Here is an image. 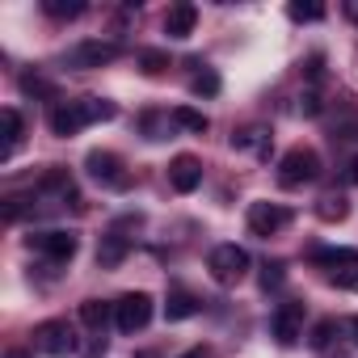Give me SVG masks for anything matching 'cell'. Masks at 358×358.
I'll list each match as a JSON object with an SVG mask.
<instances>
[{"mask_svg":"<svg viewBox=\"0 0 358 358\" xmlns=\"http://www.w3.org/2000/svg\"><path fill=\"white\" fill-rule=\"evenodd\" d=\"M320 177V156H316V148H291L282 160H278V186L282 190H299V186H308V182H316Z\"/></svg>","mask_w":358,"mask_h":358,"instance_id":"cell-1","label":"cell"},{"mask_svg":"<svg viewBox=\"0 0 358 358\" xmlns=\"http://www.w3.org/2000/svg\"><path fill=\"white\" fill-rule=\"evenodd\" d=\"M85 169H89V177L101 186V190H131V169L122 164V156H114V152H106V148H97V152H89L85 156Z\"/></svg>","mask_w":358,"mask_h":358,"instance_id":"cell-2","label":"cell"},{"mask_svg":"<svg viewBox=\"0 0 358 358\" xmlns=\"http://www.w3.org/2000/svg\"><path fill=\"white\" fill-rule=\"evenodd\" d=\"M312 262L324 270L329 282H337L345 291H358V249H316Z\"/></svg>","mask_w":358,"mask_h":358,"instance_id":"cell-3","label":"cell"},{"mask_svg":"<svg viewBox=\"0 0 358 358\" xmlns=\"http://www.w3.org/2000/svg\"><path fill=\"white\" fill-rule=\"evenodd\" d=\"M207 270L220 287H236L245 274H249V253L241 245H215L211 257H207Z\"/></svg>","mask_w":358,"mask_h":358,"instance_id":"cell-4","label":"cell"},{"mask_svg":"<svg viewBox=\"0 0 358 358\" xmlns=\"http://www.w3.org/2000/svg\"><path fill=\"white\" fill-rule=\"evenodd\" d=\"M38 199H55V207L85 211V199H80V190H76V182H72V173L59 169V164H51V169L38 177Z\"/></svg>","mask_w":358,"mask_h":358,"instance_id":"cell-5","label":"cell"},{"mask_svg":"<svg viewBox=\"0 0 358 358\" xmlns=\"http://www.w3.org/2000/svg\"><path fill=\"white\" fill-rule=\"evenodd\" d=\"M34 350L47 354V358H68L76 354V333L68 320H43L34 324Z\"/></svg>","mask_w":358,"mask_h":358,"instance_id":"cell-6","label":"cell"},{"mask_svg":"<svg viewBox=\"0 0 358 358\" xmlns=\"http://www.w3.org/2000/svg\"><path fill=\"white\" fill-rule=\"evenodd\" d=\"M148 320H152V295H148V291H127V295L114 303V324H118V333H139V329H148Z\"/></svg>","mask_w":358,"mask_h":358,"instance_id":"cell-7","label":"cell"},{"mask_svg":"<svg viewBox=\"0 0 358 358\" xmlns=\"http://www.w3.org/2000/svg\"><path fill=\"white\" fill-rule=\"evenodd\" d=\"M114 59H118V47H114V43H101V38H85V43H76V47L64 55V64L76 68V72H93V68H106V64H114Z\"/></svg>","mask_w":358,"mask_h":358,"instance_id":"cell-8","label":"cell"},{"mask_svg":"<svg viewBox=\"0 0 358 358\" xmlns=\"http://www.w3.org/2000/svg\"><path fill=\"white\" fill-rule=\"evenodd\" d=\"M30 249H38L47 262L64 266V262H72V257H76L80 236H76V232H64V228H51V232H34V236H30Z\"/></svg>","mask_w":358,"mask_h":358,"instance_id":"cell-9","label":"cell"},{"mask_svg":"<svg viewBox=\"0 0 358 358\" xmlns=\"http://www.w3.org/2000/svg\"><path fill=\"white\" fill-rule=\"evenodd\" d=\"M270 333L278 345H295L303 337V303H295V299L278 303V312L270 316Z\"/></svg>","mask_w":358,"mask_h":358,"instance_id":"cell-10","label":"cell"},{"mask_svg":"<svg viewBox=\"0 0 358 358\" xmlns=\"http://www.w3.org/2000/svg\"><path fill=\"white\" fill-rule=\"evenodd\" d=\"M291 224V207L282 203H253L249 207V232L253 236H274Z\"/></svg>","mask_w":358,"mask_h":358,"instance_id":"cell-11","label":"cell"},{"mask_svg":"<svg viewBox=\"0 0 358 358\" xmlns=\"http://www.w3.org/2000/svg\"><path fill=\"white\" fill-rule=\"evenodd\" d=\"M169 186H173L177 194H194V190L203 186V164H199V156H190V152L173 156V160H169Z\"/></svg>","mask_w":358,"mask_h":358,"instance_id":"cell-12","label":"cell"},{"mask_svg":"<svg viewBox=\"0 0 358 358\" xmlns=\"http://www.w3.org/2000/svg\"><path fill=\"white\" fill-rule=\"evenodd\" d=\"M51 135H59V139H72L80 127H89V114H85V106L80 101H59V106H51Z\"/></svg>","mask_w":358,"mask_h":358,"instance_id":"cell-13","label":"cell"},{"mask_svg":"<svg viewBox=\"0 0 358 358\" xmlns=\"http://www.w3.org/2000/svg\"><path fill=\"white\" fill-rule=\"evenodd\" d=\"M194 26H199V9L190 5V0H182V5H173V9L164 13V34H169V38H190Z\"/></svg>","mask_w":358,"mask_h":358,"instance_id":"cell-14","label":"cell"},{"mask_svg":"<svg viewBox=\"0 0 358 358\" xmlns=\"http://www.w3.org/2000/svg\"><path fill=\"white\" fill-rule=\"evenodd\" d=\"M127 253H131V241H127L122 232H106L101 245H97V266H101V270H114V266L127 262Z\"/></svg>","mask_w":358,"mask_h":358,"instance_id":"cell-15","label":"cell"},{"mask_svg":"<svg viewBox=\"0 0 358 358\" xmlns=\"http://www.w3.org/2000/svg\"><path fill=\"white\" fill-rule=\"evenodd\" d=\"M199 308H203V299H199L194 291H186V287H173L169 299H164V316H169V320H190Z\"/></svg>","mask_w":358,"mask_h":358,"instance_id":"cell-16","label":"cell"},{"mask_svg":"<svg viewBox=\"0 0 358 358\" xmlns=\"http://www.w3.org/2000/svg\"><path fill=\"white\" fill-rule=\"evenodd\" d=\"M0 122H5V152H0V160H13V152L22 148V114L13 110V106H5L0 110Z\"/></svg>","mask_w":358,"mask_h":358,"instance_id":"cell-17","label":"cell"},{"mask_svg":"<svg viewBox=\"0 0 358 358\" xmlns=\"http://www.w3.org/2000/svg\"><path fill=\"white\" fill-rule=\"evenodd\" d=\"M316 215H320L324 224H341V220L350 215L345 194H320V199H316Z\"/></svg>","mask_w":358,"mask_h":358,"instance_id":"cell-18","label":"cell"},{"mask_svg":"<svg viewBox=\"0 0 358 358\" xmlns=\"http://www.w3.org/2000/svg\"><path fill=\"white\" fill-rule=\"evenodd\" d=\"M232 148H236V152L257 148V156H270V135H266L262 127H245V131H236V135H232Z\"/></svg>","mask_w":358,"mask_h":358,"instance_id":"cell-19","label":"cell"},{"mask_svg":"<svg viewBox=\"0 0 358 358\" xmlns=\"http://www.w3.org/2000/svg\"><path fill=\"white\" fill-rule=\"evenodd\" d=\"M110 316H114V303H101V299H85V303H80V320H85L93 333H101Z\"/></svg>","mask_w":358,"mask_h":358,"instance_id":"cell-20","label":"cell"},{"mask_svg":"<svg viewBox=\"0 0 358 358\" xmlns=\"http://www.w3.org/2000/svg\"><path fill=\"white\" fill-rule=\"evenodd\" d=\"M85 9H89L85 0H43V13L55 17V22H76Z\"/></svg>","mask_w":358,"mask_h":358,"instance_id":"cell-21","label":"cell"},{"mask_svg":"<svg viewBox=\"0 0 358 358\" xmlns=\"http://www.w3.org/2000/svg\"><path fill=\"white\" fill-rule=\"evenodd\" d=\"M220 89H224V80H220V72H211L207 64H203V68L194 72V80H190V93H194V97H215Z\"/></svg>","mask_w":358,"mask_h":358,"instance_id":"cell-22","label":"cell"},{"mask_svg":"<svg viewBox=\"0 0 358 358\" xmlns=\"http://www.w3.org/2000/svg\"><path fill=\"white\" fill-rule=\"evenodd\" d=\"M80 106H85L89 122H110V118H118V106L106 101V97H80Z\"/></svg>","mask_w":358,"mask_h":358,"instance_id":"cell-23","label":"cell"},{"mask_svg":"<svg viewBox=\"0 0 358 358\" xmlns=\"http://www.w3.org/2000/svg\"><path fill=\"white\" fill-rule=\"evenodd\" d=\"M173 122H177V127H186V131H194V135H203V131L211 127L207 114H199L194 106H177V110H173Z\"/></svg>","mask_w":358,"mask_h":358,"instance_id":"cell-24","label":"cell"},{"mask_svg":"<svg viewBox=\"0 0 358 358\" xmlns=\"http://www.w3.org/2000/svg\"><path fill=\"white\" fill-rule=\"evenodd\" d=\"M22 93H30V97H47V101H55V85L47 80V76H38V72H26L22 76ZM59 106V101H55Z\"/></svg>","mask_w":358,"mask_h":358,"instance_id":"cell-25","label":"cell"},{"mask_svg":"<svg viewBox=\"0 0 358 358\" xmlns=\"http://www.w3.org/2000/svg\"><path fill=\"white\" fill-rule=\"evenodd\" d=\"M30 211H34V203H26L22 194H9V199H5V207H0V220H5V224H22Z\"/></svg>","mask_w":358,"mask_h":358,"instance_id":"cell-26","label":"cell"},{"mask_svg":"<svg viewBox=\"0 0 358 358\" xmlns=\"http://www.w3.org/2000/svg\"><path fill=\"white\" fill-rule=\"evenodd\" d=\"M287 17H291V22H320V17H324V5H316V0H308V5H303V0H291V5H287Z\"/></svg>","mask_w":358,"mask_h":358,"instance_id":"cell-27","label":"cell"},{"mask_svg":"<svg viewBox=\"0 0 358 358\" xmlns=\"http://www.w3.org/2000/svg\"><path fill=\"white\" fill-rule=\"evenodd\" d=\"M169 68V51H139V72L143 76H160Z\"/></svg>","mask_w":358,"mask_h":358,"instance_id":"cell-28","label":"cell"},{"mask_svg":"<svg viewBox=\"0 0 358 358\" xmlns=\"http://www.w3.org/2000/svg\"><path fill=\"white\" fill-rule=\"evenodd\" d=\"M282 270H287L282 262H266V266H262V291H278V287H282V278H287Z\"/></svg>","mask_w":358,"mask_h":358,"instance_id":"cell-29","label":"cell"},{"mask_svg":"<svg viewBox=\"0 0 358 358\" xmlns=\"http://www.w3.org/2000/svg\"><path fill=\"white\" fill-rule=\"evenodd\" d=\"M333 333H337V320H316V329H312V350H324L329 341H333Z\"/></svg>","mask_w":358,"mask_h":358,"instance_id":"cell-30","label":"cell"},{"mask_svg":"<svg viewBox=\"0 0 358 358\" xmlns=\"http://www.w3.org/2000/svg\"><path fill=\"white\" fill-rule=\"evenodd\" d=\"M324 110V101H320V93L316 89H308V93H299V114H308V118H316Z\"/></svg>","mask_w":358,"mask_h":358,"instance_id":"cell-31","label":"cell"},{"mask_svg":"<svg viewBox=\"0 0 358 358\" xmlns=\"http://www.w3.org/2000/svg\"><path fill=\"white\" fill-rule=\"evenodd\" d=\"M299 72H303V76H308V80H312V85H316V80H320V76H324V55H320V51H316V55H308V59H303V68H299Z\"/></svg>","mask_w":358,"mask_h":358,"instance_id":"cell-32","label":"cell"},{"mask_svg":"<svg viewBox=\"0 0 358 358\" xmlns=\"http://www.w3.org/2000/svg\"><path fill=\"white\" fill-rule=\"evenodd\" d=\"M345 186H358V156L345 164Z\"/></svg>","mask_w":358,"mask_h":358,"instance_id":"cell-33","label":"cell"},{"mask_svg":"<svg viewBox=\"0 0 358 358\" xmlns=\"http://www.w3.org/2000/svg\"><path fill=\"white\" fill-rule=\"evenodd\" d=\"M85 358H106V341H101V337H97V341H93V345H89V354H85Z\"/></svg>","mask_w":358,"mask_h":358,"instance_id":"cell-34","label":"cell"},{"mask_svg":"<svg viewBox=\"0 0 358 358\" xmlns=\"http://www.w3.org/2000/svg\"><path fill=\"white\" fill-rule=\"evenodd\" d=\"M177 358H211V350H203V345H194V350H186V354H177Z\"/></svg>","mask_w":358,"mask_h":358,"instance_id":"cell-35","label":"cell"},{"mask_svg":"<svg viewBox=\"0 0 358 358\" xmlns=\"http://www.w3.org/2000/svg\"><path fill=\"white\" fill-rule=\"evenodd\" d=\"M345 17H350V22H358V0H345Z\"/></svg>","mask_w":358,"mask_h":358,"instance_id":"cell-36","label":"cell"},{"mask_svg":"<svg viewBox=\"0 0 358 358\" xmlns=\"http://www.w3.org/2000/svg\"><path fill=\"white\" fill-rule=\"evenodd\" d=\"M341 139H358V122H350V127H341Z\"/></svg>","mask_w":358,"mask_h":358,"instance_id":"cell-37","label":"cell"},{"mask_svg":"<svg viewBox=\"0 0 358 358\" xmlns=\"http://www.w3.org/2000/svg\"><path fill=\"white\" fill-rule=\"evenodd\" d=\"M5 358H34V350H9Z\"/></svg>","mask_w":358,"mask_h":358,"instance_id":"cell-38","label":"cell"},{"mask_svg":"<svg viewBox=\"0 0 358 358\" xmlns=\"http://www.w3.org/2000/svg\"><path fill=\"white\" fill-rule=\"evenodd\" d=\"M350 329H354V345H358V316H354V324H350Z\"/></svg>","mask_w":358,"mask_h":358,"instance_id":"cell-39","label":"cell"},{"mask_svg":"<svg viewBox=\"0 0 358 358\" xmlns=\"http://www.w3.org/2000/svg\"><path fill=\"white\" fill-rule=\"evenodd\" d=\"M135 358H156V354H135Z\"/></svg>","mask_w":358,"mask_h":358,"instance_id":"cell-40","label":"cell"}]
</instances>
